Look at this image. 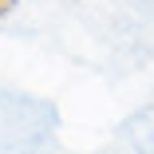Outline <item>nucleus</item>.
I'll use <instances>...</instances> for the list:
<instances>
[{"instance_id":"obj_1","label":"nucleus","mask_w":154,"mask_h":154,"mask_svg":"<svg viewBox=\"0 0 154 154\" xmlns=\"http://www.w3.org/2000/svg\"><path fill=\"white\" fill-rule=\"evenodd\" d=\"M12 4H16V0H0V16H4V12H12Z\"/></svg>"}]
</instances>
